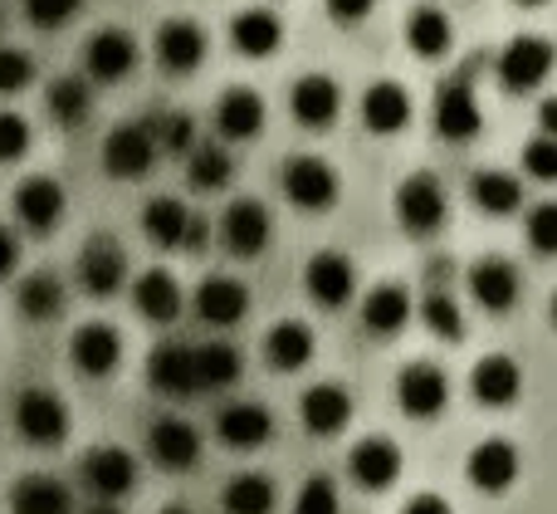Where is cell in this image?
I'll list each match as a JSON object with an SVG mask.
<instances>
[{"label":"cell","mask_w":557,"mask_h":514,"mask_svg":"<svg viewBox=\"0 0 557 514\" xmlns=\"http://www.w3.org/2000/svg\"><path fill=\"white\" fill-rule=\"evenodd\" d=\"M15 431L25 446H39V451H54L59 441L69 437V407L59 392L49 388H25L15 402Z\"/></svg>","instance_id":"6da1fadb"},{"label":"cell","mask_w":557,"mask_h":514,"mask_svg":"<svg viewBox=\"0 0 557 514\" xmlns=\"http://www.w3.org/2000/svg\"><path fill=\"white\" fill-rule=\"evenodd\" d=\"M396 221H401L406 235L425 241L445 225V186L435 182L431 172H411L401 186H396Z\"/></svg>","instance_id":"7a4b0ae2"},{"label":"cell","mask_w":557,"mask_h":514,"mask_svg":"<svg viewBox=\"0 0 557 514\" xmlns=\"http://www.w3.org/2000/svg\"><path fill=\"white\" fill-rule=\"evenodd\" d=\"M162 157V143H157L152 123H123L103 137V167L108 176H123V182H137V176L152 172V162Z\"/></svg>","instance_id":"3957f363"},{"label":"cell","mask_w":557,"mask_h":514,"mask_svg":"<svg viewBox=\"0 0 557 514\" xmlns=\"http://www.w3.org/2000/svg\"><path fill=\"white\" fill-rule=\"evenodd\" d=\"M278 186H284V196L298 211H327L337 201V172L313 152L288 157L284 172H278Z\"/></svg>","instance_id":"277c9868"},{"label":"cell","mask_w":557,"mask_h":514,"mask_svg":"<svg viewBox=\"0 0 557 514\" xmlns=\"http://www.w3.org/2000/svg\"><path fill=\"white\" fill-rule=\"evenodd\" d=\"M270 235H274V216H270V206L255 201V196H235L221 211V245L231 255H240V260H255V255L270 245Z\"/></svg>","instance_id":"5b68a950"},{"label":"cell","mask_w":557,"mask_h":514,"mask_svg":"<svg viewBox=\"0 0 557 514\" xmlns=\"http://www.w3.org/2000/svg\"><path fill=\"white\" fill-rule=\"evenodd\" d=\"M450 402V378L435 363H406L396 372V407L411 421H435Z\"/></svg>","instance_id":"8992f818"},{"label":"cell","mask_w":557,"mask_h":514,"mask_svg":"<svg viewBox=\"0 0 557 514\" xmlns=\"http://www.w3.org/2000/svg\"><path fill=\"white\" fill-rule=\"evenodd\" d=\"M519 470H523L519 446L504 437L480 441V446L470 451V461H465V476H470V486L480 490V495H504V490H513Z\"/></svg>","instance_id":"52a82bcc"},{"label":"cell","mask_w":557,"mask_h":514,"mask_svg":"<svg viewBox=\"0 0 557 514\" xmlns=\"http://www.w3.org/2000/svg\"><path fill=\"white\" fill-rule=\"evenodd\" d=\"M147 382H152L162 397H201V378H196V348L191 343H157L152 358H147Z\"/></svg>","instance_id":"ba28073f"},{"label":"cell","mask_w":557,"mask_h":514,"mask_svg":"<svg viewBox=\"0 0 557 514\" xmlns=\"http://www.w3.org/2000/svg\"><path fill=\"white\" fill-rule=\"evenodd\" d=\"M15 221L25 235H49L64 221V186L45 172L25 176V182L15 186Z\"/></svg>","instance_id":"9c48e42d"},{"label":"cell","mask_w":557,"mask_h":514,"mask_svg":"<svg viewBox=\"0 0 557 514\" xmlns=\"http://www.w3.org/2000/svg\"><path fill=\"white\" fill-rule=\"evenodd\" d=\"M401 446H396L392 437H362L352 451H347V476H352V486L362 490H392L396 480H401Z\"/></svg>","instance_id":"30bf717a"},{"label":"cell","mask_w":557,"mask_h":514,"mask_svg":"<svg viewBox=\"0 0 557 514\" xmlns=\"http://www.w3.org/2000/svg\"><path fill=\"white\" fill-rule=\"evenodd\" d=\"M304 290L318 309H343L357 294V270L343 250H318L313 260L304 265Z\"/></svg>","instance_id":"8fae6325"},{"label":"cell","mask_w":557,"mask_h":514,"mask_svg":"<svg viewBox=\"0 0 557 514\" xmlns=\"http://www.w3.org/2000/svg\"><path fill=\"white\" fill-rule=\"evenodd\" d=\"M480 127H484V113H480V98H474V84L470 78H445L435 88V133L450 137V143H470Z\"/></svg>","instance_id":"7c38bea8"},{"label":"cell","mask_w":557,"mask_h":514,"mask_svg":"<svg viewBox=\"0 0 557 514\" xmlns=\"http://www.w3.org/2000/svg\"><path fill=\"white\" fill-rule=\"evenodd\" d=\"M84 486L98 500H127L137 490V456L127 446H94L84 456Z\"/></svg>","instance_id":"4fadbf2b"},{"label":"cell","mask_w":557,"mask_h":514,"mask_svg":"<svg viewBox=\"0 0 557 514\" xmlns=\"http://www.w3.org/2000/svg\"><path fill=\"white\" fill-rule=\"evenodd\" d=\"M553 45L543 35H519L509 39V49L499 54V78L509 94H529V88H539L543 78L553 74Z\"/></svg>","instance_id":"5bb4252c"},{"label":"cell","mask_w":557,"mask_h":514,"mask_svg":"<svg viewBox=\"0 0 557 514\" xmlns=\"http://www.w3.org/2000/svg\"><path fill=\"white\" fill-rule=\"evenodd\" d=\"M196 319H206L211 329H235V323L250 314V290H245L235 274H206L191 294Z\"/></svg>","instance_id":"9a60e30c"},{"label":"cell","mask_w":557,"mask_h":514,"mask_svg":"<svg viewBox=\"0 0 557 514\" xmlns=\"http://www.w3.org/2000/svg\"><path fill=\"white\" fill-rule=\"evenodd\" d=\"M152 45H157V64H162L166 74H191L206 59V29H201V20H191V15H172L157 25Z\"/></svg>","instance_id":"2e32d148"},{"label":"cell","mask_w":557,"mask_h":514,"mask_svg":"<svg viewBox=\"0 0 557 514\" xmlns=\"http://www.w3.org/2000/svg\"><path fill=\"white\" fill-rule=\"evenodd\" d=\"M147 456L162 470L182 476V470H191L196 461H201V431L186 417H157L152 431H147Z\"/></svg>","instance_id":"e0dca14e"},{"label":"cell","mask_w":557,"mask_h":514,"mask_svg":"<svg viewBox=\"0 0 557 514\" xmlns=\"http://www.w3.org/2000/svg\"><path fill=\"white\" fill-rule=\"evenodd\" d=\"M127 280V255L123 245L113 241V235H94V241H84V250H78V284H84L94 299H108V294H117Z\"/></svg>","instance_id":"ac0fdd59"},{"label":"cell","mask_w":557,"mask_h":514,"mask_svg":"<svg viewBox=\"0 0 557 514\" xmlns=\"http://www.w3.org/2000/svg\"><path fill=\"white\" fill-rule=\"evenodd\" d=\"M69 358H74V368L84 372V378H94V382L108 378V372H117V363H123V333L103 319L84 323V329H74V339H69Z\"/></svg>","instance_id":"d6986e66"},{"label":"cell","mask_w":557,"mask_h":514,"mask_svg":"<svg viewBox=\"0 0 557 514\" xmlns=\"http://www.w3.org/2000/svg\"><path fill=\"white\" fill-rule=\"evenodd\" d=\"M215 437L231 451H260L274 437V412L264 402H231L215 412Z\"/></svg>","instance_id":"ffe728a7"},{"label":"cell","mask_w":557,"mask_h":514,"mask_svg":"<svg viewBox=\"0 0 557 514\" xmlns=\"http://www.w3.org/2000/svg\"><path fill=\"white\" fill-rule=\"evenodd\" d=\"M470 392L480 407H513L523 392V368L509 353H484L470 368Z\"/></svg>","instance_id":"44dd1931"},{"label":"cell","mask_w":557,"mask_h":514,"mask_svg":"<svg viewBox=\"0 0 557 514\" xmlns=\"http://www.w3.org/2000/svg\"><path fill=\"white\" fill-rule=\"evenodd\" d=\"M84 69L98 84H123L137 69V39L127 29H98L84 49Z\"/></svg>","instance_id":"7402d4cb"},{"label":"cell","mask_w":557,"mask_h":514,"mask_svg":"<svg viewBox=\"0 0 557 514\" xmlns=\"http://www.w3.org/2000/svg\"><path fill=\"white\" fill-rule=\"evenodd\" d=\"M288 113H294L304 127L323 133V127H333L337 113H343V88H337L327 74H304L294 84V94H288Z\"/></svg>","instance_id":"603a6c76"},{"label":"cell","mask_w":557,"mask_h":514,"mask_svg":"<svg viewBox=\"0 0 557 514\" xmlns=\"http://www.w3.org/2000/svg\"><path fill=\"white\" fill-rule=\"evenodd\" d=\"M470 294L484 314H509L519 304V270L504 255H484L470 265Z\"/></svg>","instance_id":"cb8c5ba5"},{"label":"cell","mask_w":557,"mask_h":514,"mask_svg":"<svg viewBox=\"0 0 557 514\" xmlns=\"http://www.w3.org/2000/svg\"><path fill=\"white\" fill-rule=\"evenodd\" d=\"M357 108H362V127L376 133V137H392L411 123V94H406L396 78H376V84H367V94H362Z\"/></svg>","instance_id":"d4e9b609"},{"label":"cell","mask_w":557,"mask_h":514,"mask_svg":"<svg viewBox=\"0 0 557 514\" xmlns=\"http://www.w3.org/2000/svg\"><path fill=\"white\" fill-rule=\"evenodd\" d=\"M298 421H304L313 437H337L352 421V397L337 382H313V388L298 397Z\"/></svg>","instance_id":"484cf974"},{"label":"cell","mask_w":557,"mask_h":514,"mask_svg":"<svg viewBox=\"0 0 557 514\" xmlns=\"http://www.w3.org/2000/svg\"><path fill=\"white\" fill-rule=\"evenodd\" d=\"M260 127H264V98L255 94V88L235 84L215 98V133H221L225 143H245V137H255Z\"/></svg>","instance_id":"4316f807"},{"label":"cell","mask_w":557,"mask_h":514,"mask_svg":"<svg viewBox=\"0 0 557 514\" xmlns=\"http://www.w3.org/2000/svg\"><path fill=\"white\" fill-rule=\"evenodd\" d=\"M133 309L147 323H176L182 319V284L172 270H147L133 284Z\"/></svg>","instance_id":"83f0119b"},{"label":"cell","mask_w":557,"mask_h":514,"mask_svg":"<svg viewBox=\"0 0 557 514\" xmlns=\"http://www.w3.org/2000/svg\"><path fill=\"white\" fill-rule=\"evenodd\" d=\"M191 225H196V211H186V201H176V196H152L143 206V231L162 250H186Z\"/></svg>","instance_id":"f1b7e54d"},{"label":"cell","mask_w":557,"mask_h":514,"mask_svg":"<svg viewBox=\"0 0 557 514\" xmlns=\"http://www.w3.org/2000/svg\"><path fill=\"white\" fill-rule=\"evenodd\" d=\"M10 514H74V490L59 476H20L10 486Z\"/></svg>","instance_id":"f546056e"},{"label":"cell","mask_w":557,"mask_h":514,"mask_svg":"<svg viewBox=\"0 0 557 514\" xmlns=\"http://www.w3.org/2000/svg\"><path fill=\"white\" fill-rule=\"evenodd\" d=\"M278 39H284V20H278L270 5H250V10H240V15L231 20V45L240 49L245 59L274 54Z\"/></svg>","instance_id":"4dcf8cb0"},{"label":"cell","mask_w":557,"mask_h":514,"mask_svg":"<svg viewBox=\"0 0 557 514\" xmlns=\"http://www.w3.org/2000/svg\"><path fill=\"white\" fill-rule=\"evenodd\" d=\"M318 339L304 319H278L270 333H264V363L278 372H298L308 358H313Z\"/></svg>","instance_id":"1f68e13d"},{"label":"cell","mask_w":557,"mask_h":514,"mask_svg":"<svg viewBox=\"0 0 557 514\" xmlns=\"http://www.w3.org/2000/svg\"><path fill=\"white\" fill-rule=\"evenodd\" d=\"M406 319H411V294H406V284H376V290H367V299H362L367 333L392 339V333L406 329Z\"/></svg>","instance_id":"d6a6232c"},{"label":"cell","mask_w":557,"mask_h":514,"mask_svg":"<svg viewBox=\"0 0 557 514\" xmlns=\"http://www.w3.org/2000/svg\"><path fill=\"white\" fill-rule=\"evenodd\" d=\"M450 39H455V25H450V15H445V10L416 5L411 15H406V45H411L421 59L450 54Z\"/></svg>","instance_id":"836d02e7"},{"label":"cell","mask_w":557,"mask_h":514,"mask_svg":"<svg viewBox=\"0 0 557 514\" xmlns=\"http://www.w3.org/2000/svg\"><path fill=\"white\" fill-rule=\"evenodd\" d=\"M221 510L225 514H274L278 490H274L270 476H260V470H240V476L221 490Z\"/></svg>","instance_id":"e575fe53"},{"label":"cell","mask_w":557,"mask_h":514,"mask_svg":"<svg viewBox=\"0 0 557 514\" xmlns=\"http://www.w3.org/2000/svg\"><path fill=\"white\" fill-rule=\"evenodd\" d=\"M240 372H245V358H240V348H235V343L211 339V343H201V348H196V378H201V392L235 388V382H240Z\"/></svg>","instance_id":"d590c367"},{"label":"cell","mask_w":557,"mask_h":514,"mask_svg":"<svg viewBox=\"0 0 557 514\" xmlns=\"http://www.w3.org/2000/svg\"><path fill=\"white\" fill-rule=\"evenodd\" d=\"M45 108H49V118H59L64 127H78V123H88V113H94V88H88V78H78V74H59L54 84L45 88Z\"/></svg>","instance_id":"8d00e7d4"},{"label":"cell","mask_w":557,"mask_h":514,"mask_svg":"<svg viewBox=\"0 0 557 514\" xmlns=\"http://www.w3.org/2000/svg\"><path fill=\"white\" fill-rule=\"evenodd\" d=\"M15 309L35 323H49L59 309H64V284H59V274H49V270L25 274L15 290Z\"/></svg>","instance_id":"74e56055"},{"label":"cell","mask_w":557,"mask_h":514,"mask_svg":"<svg viewBox=\"0 0 557 514\" xmlns=\"http://www.w3.org/2000/svg\"><path fill=\"white\" fill-rule=\"evenodd\" d=\"M470 196H474V206H480V211H490V216H509V211H519V206H523L519 176H513V172H494V167H484V172L470 176Z\"/></svg>","instance_id":"f35d334b"},{"label":"cell","mask_w":557,"mask_h":514,"mask_svg":"<svg viewBox=\"0 0 557 514\" xmlns=\"http://www.w3.org/2000/svg\"><path fill=\"white\" fill-rule=\"evenodd\" d=\"M186 176H191L196 192H221L235 176V157L225 152L221 143H201L191 157H186Z\"/></svg>","instance_id":"ab89813d"},{"label":"cell","mask_w":557,"mask_h":514,"mask_svg":"<svg viewBox=\"0 0 557 514\" xmlns=\"http://www.w3.org/2000/svg\"><path fill=\"white\" fill-rule=\"evenodd\" d=\"M421 319H425V329H431L435 339H445V343H460L465 339V314H460V304H455L450 290H431V294H425Z\"/></svg>","instance_id":"60d3db41"},{"label":"cell","mask_w":557,"mask_h":514,"mask_svg":"<svg viewBox=\"0 0 557 514\" xmlns=\"http://www.w3.org/2000/svg\"><path fill=\"white\" fill-rule=\"evenodd\" d=\"M294 514H343V500H337V486L327 476H308L294 495Z\"/></svg>","instance_id":"b9f144b4"},{"label":"cell","mask_w":557,"mask_h":514,"mask_svg":"<svg viewBox=\"0 0 557 514\" xmlns=\"http://www.w3.org/2000/svg\"><path fill=\"white\" fill-rule=\"evenodd\" d=\"M157 143H162V152H172V157H191L196 147H201V137H196V123L186 113H166L162 127H157Z\"/></svg>","instance_id":"7bdbcfd3"},{"label":"cell","mask_w":557,"mask_h":514,"mask_svg":"<svg viewBox=\"0 0 557 514\" xmlns=\"http://www.w3.org/2000/svg\"><path fill=\"white\" fill-rule=\"evenodd\" d=\"M84 10V0H25V20L35 29H59Z\"/></svg>","instance_id":"ee69618b"},{"label":"cell","mask_w":557,"mask_h":514,"mask_svg":"<svg viewBox=\"0 0 557 514\" xmlns=\"http://www.w3.org/2000/svg\"><path fill=\"white\" fill-rule=\"evenodd\" d=\"M529 245L539 255H557V201H543V206H533L529 211Z\"/></svg>","instance_id":"f6af8a7d"},{"label":"cell","mask_w":557,"mask_h":514,"mask_svg":"<svg viewBox=\"0 0 557 514\" xmlns=\"http://www.w3.org/2000/svg\"><path fill=\"white\" fill-rule=\"evenodd\" d=\"M29 152V123L15 108H0V162H20Z\"/></svg>","instance_id":"bcb514c9"},{"label":"cell","mask_w":557,"mask_h":514,"mask_svg":"<svg viewBox=\"0 0 557 514\" xmlns=\"http://www.w3.org/2000/svg\"><path fill=\"white\" fill-rule=\"evenodd\" d=\"M29 78H35V59L25 49L0 45V94H20V88H29Z\"/></svg>","instance_id":"7dc6e473"},{"label":"cell","mask_w":557,"mask_h":514,"mask_svg":"<svg viewBox=\"0 0 557 514\" xmlns=\"http://www.w3.org/2000/svg\"><path fill=\"white\" fill-rule=\"evenodd\" d=\"M523 172L539 176V182H557V137H533L523 143Z\"/></svg>","instance_id":"c3c4849f"},{"label":"cell","mask_w":557,"mask_h":514,"mask_svg":"<svg viewBox=\"0 0 557 514\" xmlns=\"http://www.w3.org/2000/svg\"><path fill=\"white\" fill-rule=\"evenodd\" d=\"M376 0H327V15L337 20V25H357V20L372 15Z\"/></svg>","instance_id":"681fc988"},{"label":"cell","mask_w":557,"mask_h":514,"mask_svg":"<svg viewBox=\"0 0 557 514\" xmlns=\"http://www.w3.org/2000/svg\"><path fill=\"white\" fill-rule=\"evenodd\" d=\"M401 514H455V510H450V500H445V495H435V490H421V495L406 500Z\"/></svg>","instance_id":"f907efd6"},{"label":"cell","mask_w":557,"mask_h":514,"mask_svg":"<svg viewBox=\"0 0 557 514\" xmlns=\"http://www.w3.org/2000/svg\"><path fill=\"white\" fill-rule=\"evenodd\" d=\"M20 265V235L10 225H0V280H10Z\"/></svg>","instance_id":"816d5d0a"},{"label":"cell","mask_w":557,"mask_h":514,"mask_svg":"<svg viewBox=\"0 0 557 514\" xmlns=\"http://www.w3.org/2000/svg\"><path fill=\"white\" fill-rule=\"evenodd\" d=\"M539 127H543L548 137H557V94H553V98H543V103H539Z\"/></svg>","instance_id":"f5cc1de1"},{"label":"cell","mask_w":557,"mask_h":514,"mask_svg":"<svg viewBox=\"0 0 557 514\" xmlns=\"http://www.w3.org/2000/svg\"><path fill=\"white\" fill-rule=\"evenodd\" d=\"M84 514H123V510H117L113 500H98V505H94V510H84Z\"/></svg>","instance_id":"db71d44e"},{"label":"cell","mask_w":557,"mask_h":514,"mask_svg":"<svg viewBox=\"0 0 557 514\" xmlns=\"http://www.w3.org/2000/svg\"><path fill=\"white\" fill-rule=\"evenodd\" d=\"M162 514H191V510H186V505H166Z\"/></svg>","instance_id":"11a10c76"},{"label":"cell","mask_w":557,"mask_h":514,"mask_svg":"<svg viewBox=\"0 0 557 514\" xmlns=\"http://www.w3.org/2000/svg\"><path fill=\"white\" fill-rule=\"evenodd\" d=\"M519 5H529V10H539V5H548V0H519Z\"/></svg>","instance_id":"9f6ffc18"},{"label":"cell","mask_w":557,"mask_h":514,"mask_svg":"<svg viewBox=\"0 0 557 514\" xmlns=\"http://www.w3.org/2000/svg\"><path fill=\"white\" fill-rule=\"evenodd\" d=\"M553 329H557V294H553Z\"/></svg>","instance_id":"6f0895ef"}]
</instances>
